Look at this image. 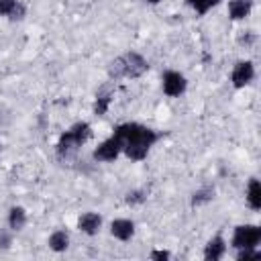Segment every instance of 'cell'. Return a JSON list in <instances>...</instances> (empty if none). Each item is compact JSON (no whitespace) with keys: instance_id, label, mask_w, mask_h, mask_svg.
<instances>
[{"instance_id":"5","label":"cell","mask_w":261,"mask_h":261,"mask_svg":"<svg viewBox=\"0 0 261 261\" xmlns=\"http://www.w3.org/2000/svg\"><path fill=\"white\" fill-rule=\"evenodd\" d=\"M186 86H188V82H186V77L179 71L169 69V71L163 73V92L169 98H177L179 94H184L186 92Z\"/></svg>"},{"instance_id":"4","label":"cell","mask_w":261,"mask_h":261,"mask_svg":"<svg viewBox=\"0 0 261 261\" xmlns=\"http://www.w3.org/2000/svg\"><path fill=\"white\" fill-rule=\"evenodd\" d=\"M261 243V228L255 224H241L234 228L232 232V241L230 245L234 249H247V247H255Z\"/></svg>"},{"instance_id":"11","label":"cell","mask_w":261,"mask_h":261,"mask_svg":"<svg viewBox=\"0 0 261 261\" xmlns=\"http://www.w3.org/2000/svg\"><path fill=\"white\" fill-rule=\"evenodd\" d=\"M224 251H226V243H224V239H222L220 234H216L214 239L208 241V245H206V249H204V257H206L208 261H218V259L224 255Z\"/></svg>"},{"instance_id":"17","label":"cell","mask_w":261,"mask_h":261,"mask_svg":"<svg viewBox=\"0 0 261 261\" xmlns=\"http://www.w3.org/2000/svg\"><path fill=\"white\" fill-rule=\"evenodd\" d=\"M214 198V188L212 186H204V188H200L198 192H194V196H192V206H200V204H204V202H208V200H212Z\"/></svg>"},{"instance_id":"21","label":"cell","mask_w":261,"mask_h":261,"mask_svg":"<svg viewBox=\"0 0 261 261\" xmlns=\"http://www.w3.org/2000/svg\"><path fill=\"white\" fill-rule=\"evenodd\" d=\"M151 259L165 261V259H169V253H167V251H153V253H151Z\"/></svg>"},{"instance_id":"13","label":"cell","mask_w":261,"mask_h":261,"mask_svg":"<svg viewBox=\"0 0 261 261\" xmlns=\"http://www.w3.org/2000/svg\"><path fill=\"white\" fill-rule=\"evenodd\" d=\"M247 202L253 210H259L261 208V186H259V179L257 177H251L249 181V188H247Z\"/></svg>"},{"instance_id":"22","label":"cell","mask_w":261,"mask_h":261,"mask_svg":"<svg viewBox=\"0 0 261 261\" xmlns=\"http://www.w3.org/2000/svg\"><path fill=\"white\" fill-rule=\"evenodd\" d=\"M8 245H10V237H8L6 232H0V247H2V249H6Z\"/></svg>"},{"instance_id":"9","label":"cell","mask_w":261,"mask_h":261,"mask_svg":"<svg viewBox=\"0 0 261 261\" xmlns=\"http://www.w3.org/2000/svg\"><path fill=\"white\" fill-rule=\"evenodd\" d=\"M27 14V8L18 0H0V16H8L10 20H20Z\"/></svg>"},{"instance_id":"12","label":"cell","mask_w":261,"mask_h":261,"mask_svg":"<svg viewBox=\"0 0 261 261\" xmlns=\"http://www.w3.org/2000/svg\"><path fill=\"white\" fill-rule=\"evenodd\" d=\"M251 6H253L251 0H230L228 2V16L232 20H241V18L249 16Z\"/></svg>"},{"instance_id":"10","label":"cell","mask_w":261,"mask_h":261,"mask_svg":"<svg viewBox=\"0 0 261 261\" xmlns=\"http://www.w3.org/2000/svg\"><path fill=\"white\" fill-rule=\"evenodd\" d=\"M110 232L118 239V241H128L135 234V222L128 218H116L110 224Z\"/></svg>"},{"instance_id":"23","label":"cell","mask_w":261,"mask_h":261,"mask_svg":"<svg viewBox=\"0 0 261 261\" xmlns=\"http://www.w3.org/2000/svg\"><path fill=\"white\" fill-rule=\"evenodd\" d=\"M253 41H255V35H251V33H247L245 37H241V39H239V43H245V45H251Z\"/></svg>"},{"instance_id":"20","label":"cell","mask_w":261,"mask_h":261,"mask_svg":"<svg viewBox=\"0 0 261 261\" xmlns=\"http://www.w3.org/2000/svg\"><path fill=\"white\" fill-rule=\"evenodd\" d=\"M145 200H147V190H135V192L126 194V202L128 204H141Z\"/></svg>"},{"instance_id":"16","label":"cell","mask_w":261,"mask_h":261,"mask_svg":"<svg viewBox=\"0 0 261 261\" xmlns=\"http://www.w3.org/2000/svg\"><path fill=\"white\" fill-rule=\"evenodd\" d=\"M110 102H112V90H102L98 96H96V104H94V112L98 114V116H102V114H106V110H108V106H110Z\"/></svg>"},{"instance_id":"6","label":"cell","mask_w":261,"mask_h":261,"mask_svg":"<svg viewBox=\"0 0 261 261\" xmlns=\"http://www.w3.org/2000/svg\"><path fill=\"white\" fill-rule=\"evenodd\" d=\"M122 151V145L118 141L116 135H112L110 139H106L104 143H100L94 151V159L96 161H114L118 157V153Z\"/></svg>"},{"instance_id":"7","label":"cell","mask_w":261,"mask_h":261,"mask_svg":"<svg viewBox=\"0 0 261 261\" xmlns=\"http://www.w3.org/2000/svg\"><path fill=\"white\" fill-rule=\"evenodd\" d=\"M253 77H255V67L251 61H239L232 69V75H230L234 88H245L247 84H251Z\"/></svg>"},{"instance_id":"2","label":"cell","mask_w":261,"mask_h":261,"mask_svg":"<svg viewBox=\"0 0 261 261\" xmlns=\"http://www.w3.org/2000/svg\"><path fill=\"white\" fill-rule=\"evenodd\" d=\"M149 69V63L143 55L135 53V51H128L120 57H116L110 65H108V75L110 80H120V77H141L145 71Z\"/></svg>"},{"instance_id":"18","label":"cell","mask_w":261,"mask_h":261,"mask_svg":"<svg viewBox=\"0 0 261 261\" xmlns=\"http://www.w3.org/2000/svg\"><path fill=\"white\" fill-rule=\"evenodd\" d=\"M186 2H188L198 14H206V12H208L212 6H216L220 0H186Z\"/></svg>"},{"instance_id":"1","label":"cell","mask_w":261,"mask_h":261,"mask_svg":"<svg viewBox=\"0 0 261 261\" xmlns=\"http://www.w3.org/2000/svg\"><path fill=\"white\" fill-rule=\"evenodd\" d=\"M114 135L118 137L122 151L133 161H143L149 153V149L159 141V133H155L149 126H143L139 122H124L114 128Z\"/></svg>"},{"instance_id":"14","label":"cell","mask_w":261,"mask_h":261,"mask_svg":"<svg viewBox=\"0 0 261 261\" xmlns=\"http://www.w3.org/2000/svg\"><path fill=\"white\" fill-rule=\"evenodd\" d=\"M24 224H27V212H24V208H20V206L10 208V212H8V226L12 230H20Z\"/></svg>"},{"instance_id":"3","label":"cell","mask_w":261,"mask_h":261,"mask_svg":"<svg viewBox=\"0 0 261 261\" xmlns=\"http://www.w3.org/2000/svg\"><path fill=\"white\" fill-rule=\"evenodd\" d=\"M90 135H92V128H90L88 122H77V124H73L69 130H65V133L59 137V141H57V155H59L61 159H67L69 155H73V153L90 139Z\"/></svg>"},{"instance_id":"24","label":"cell","mask_w":261,"mask_h":261,"mask_svg":"<svg viewBox=\"0 0 261 261\" xmlns=\"http://www.w3.org/2000/svg\"><path fill=\"white\" fill-rule=\"evenodd\" d=\"M147 2H151V4H157V2H159V0H147Z\"/></svg>"},{"instance_id":"15","label":"cell","mask_w":261,"mask_h":261,"mask_svg":"<svg viewBox=\"0 0 261 261\" xmlns=\"http://www.w3.org/2000/svg\"><path fill=\"white\" fill-rule=\"evenodd\" d=\"M67 245H69V234H67L65 230H55V232L49 237V247H51L53 251H57V253L65 251Z\"/></svg>"},{"instance_id":"19","label":"cell","mask_w":261,"mask_h":261,"mask_svg":"<svg viewBox=\"0 0 261 261\" xmlns=\"http://www.w3.org/2000/svg\"><path fill=\"white\" fill-rule=\"evenodd\" d=\"M237 259L239 261H253V259H261V253L255 251V247H247V249H239Z\"/></svg>"},{"instance_id":"8","label":"cell","mask_w":261,"mask_h":261,"mask_svg":"<svg viewBox=\"0 0 261 261\" xmlns=\"http://www.w3.org/2000/svg\"><path fill=\"white\" fill-rule=\"evenodd\" d=\"M100 224H102V216L96 214V212H86V214H82V216L77 218V228H80L82 232L90 234V237L100 230Z\"/></svg>"}]
</instances>
